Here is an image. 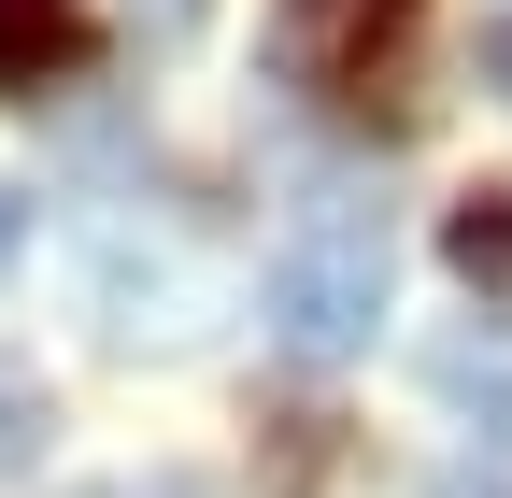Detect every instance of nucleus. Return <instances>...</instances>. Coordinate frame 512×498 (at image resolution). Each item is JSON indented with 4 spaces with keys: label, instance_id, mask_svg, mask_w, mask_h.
I'll return each instance as SVG.
<instances>
[{
    "label": "nucleus",
    "instance_id": "8",
    "mask_svg": "<svg viewBox=\"0 0 512 498\" xmlns=\"http://www.w3.org/2000/svg\"><path fill=\"white\" fill-rule=\"evenodd\" d=\"M143 29H157V43H171V29H200V0H143Z\"/></svg>",
    "mask_w": 512,
    "mask_h": 498
},
{
    "label": "nucleus",
    "instance_id": "9",
    "mask_svg": "<svg viewBox=\"0 0 512 498\" xmlns=\"http://www.w3.org/2000/svg\"><path fill=\"white\" fill-rule=\"evenodd\" d=\"M15 242H29V200H15V185H0V257H15Z\"/></svg>",
    "mask_w": 512,
    "mask_h": 498
},
{
    "label": "nucleus",
    "instance_id": "1",
    "mask_svg": "<svg viewBox=\"0 0 512 498\" xmlns=\"http://www.w3.org/2000/svg\"><path fill=\"white\" fill-rule=\"evenodd\" d=\"M384 271H399L384 185L328 171V185H313V200L285 214V242H271V342H285L299 370L370 356V328H384Z\"/></svg>",
    "mask_w": 512,
    "mask_h": 498
},
{
    "label": "nucleus",
    "instance_id": "5",
    "mask_svg": "<svg viewBox=\"0 0 512 498\" xmlns=\"http://www.w3.org/2000/svg\"><path fill=\"white\" fill-rule=\"evenodd\" d=\"M441 257H456V271L484 285V314H512V185L456 200V228H441Z\"/></svg>",
    "mask_w": 512,
    "mask_h": 498
},
{
    "label": "nucleus",
    "instance_id": "4",
    "mask_svg": "<svg viewBox=\"0 0 512 498\" xmlns=\"http://www.w3.org/2000/svg\"><path fill=\"white\" fill-rule=\"evenodd\" d=\"M427 370H441V399H470V413L498 427V442H512V314H498V328H456Z\"/></svg>",
    "mask_w": 512,
    "mask_h": 498
},
{
    "label": "nucleus",
    "instance_id": "6",
    "mask_svg": "<svg viewBox=\"0 0 512 498\" xmlns=\"http://www.w3.org/2000/svg\"><path fill=\"white\" fill-rule=\"evenodd\" d=\"M57 442V399H43V370H15V356H0V470H29Z\"/></svg>",
    "mask_w": 512,
    "mask_h": 498
},
{
    "label": "nucleus",
    "instance_id": "3",
    "mask_svg": "<svg viewBox=\"0 0 512 498\" xmlns=\"http://www.w3.org/2000/svg\"><path fill=\"white\" fill-rule=\"evenodd\" d=\"M100 57V15L86 0H0V100H43Z\"/></svg>",
    "mask_w": 512,
    "mask_h": 498
},
{
    "label": "nucleus",
    "instance_id": "7",
    "mask_svg": "<svg viewBox=\"0 0 512 498\" xmlns=\"http://www.w3.org/2000/svg\"><path fill=\"white\" fill-rule=\"evenodd\" d=\"M470 72H484V86L512 100V15H484V29H470Z\"/></svg>",
    "mask_w": 512,
    "mask_h": 498
},
{
    "label": "nucleus",
    "instance_id": "10",
    "mask_svg": "<svg viewBox=\"0 0 512 498\" xmlns=\"http://www.w3.org/2000/svg\"><path fill=\"white\" fill-rule=\"evenodd\" d=\"M441 498H512V484H441Z\"/></svg>",
    "mask_w": 512,
    "mask_h": 498
},
{
    "label": "nucleus",
    "instance_id": "2",
    "mask_svg": "<svg viewBox=\"0 0 512 498\" xmlns=\"http://www.w3.org/2000/svg\"><path fill=\"white\" fill-rule=\"evenodd\" d=\"M399 43H413V0H271V72L299 100H370Z\"/></svg>",
    "mask_w": 512,
    "mask_h": 498
}]
</instances>
